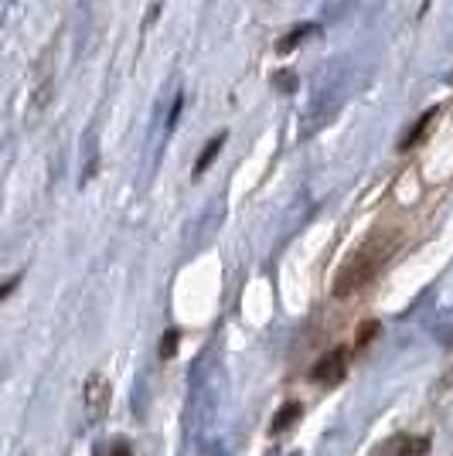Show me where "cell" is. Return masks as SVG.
I'll use <instances>...</instances> for the list:
<instances>
[{
    "mask_svg": "<svg viewBox=\"0 0 453 456\" xmlns=\"http://www.w3.org/2000/svg\"><path fill=\"white\" fill-rule=\"evenodd\" d=\"M389 252H392V239H385L382 232H375L338 273V280H334V297H351V293H358L361 286L368 283L378 269H382V263L389 259Z\"/></svg>",
    "mask_w": 453,
    "mask_h": 456,
    "instance_id": "obj_1",
    "label": "cell"
},
{
    "mask_svg": "<svg viewBox=\"0 0 453 456\" xmlns=\"http://www.w3.org/2000/svg\"><path fill=\"white\" fill-rule=\"evenodd\" d=\"M344 371H348V354H344V347H334V351H327L321 362L314 364L310 379L317 381V385H338L344 379Z\"/></svg>",
    "mask_w": 453,
    "mask_h": 456,
    "instance_id": "obj_2",
    "label": "cell"
},
{
    "mask_svg": "<svg viewBox=\"0 0 453 456\" xmlns=\"http://www.w3.org/2000/svg\"><path fill=\"white\" fill-rule=\"evenodd\" d=\"M430 453V439L426 436H392L378 446V456H426Z\"/></svg>",
    "mask_w": 453,
    "mask_h": 456,
    "instance_id": "obj_3",
    "label": "cell"
},
{
    "mask_svg": "<svg viewBox=\"0 0 453 456\" xmlns=\"http://www.w3.org/2000/svg\"><path fill=\"white\" fill-rule=\"evenodd\" d=\"M106 399H110V385H106L103 375H93L89 385H86V405H89V412L99 416V412H103V405H106Z\"/></svg>",
    "mask_w": 453,
    "mask_h": 456,
    "instance_id": "obj_4",
    "label": "cell"
},
{
    "mask_svg": "<svg viewBox=\"0 0 453 456\" xmlns=\"http://www.w3.org/2000/svg\"><path fill=\"white\" fill-rule=\"evenodd\" d=\"M301 416H303L301 402H286L284 409L273 416V426H269V433H276V436H280V433H286V429H290V426H293V422H297Z\"/></svg>",
    "mask_w": 453,
    "mask_h": 456,
    "instance_id": "obj_5",
    "label": "cell"
},
{
    "mask_svg": "<svg viewBox=\"0 0 453 456\" xmlns=\"http://www.w3.org/2000/svg\"><path fill=\"white\" fill-rule=\"evenodd\" d=\"M433 119H436V110H430V113H423V116H419V119H416V126H413V130H409V134H406V136H402V140H399V151H413L416 143L423 140V134L430 130V123H433Z\"/></svg>",
    "mask_w": 453,
    "mask_h": 456,
    "instance_id": "obj_6",
    "label": "cell"
},
{
    "mask_svg": "<svg viewBox=\"0 0 453 456\" xmlns=\"http://www.w3.org/2000/svg\"><path fill=\"white\" fill-rule=\"evenodd\" d=\"M226 147V134H218V136H211L205 143V151H202V157H198V164H194V177H202V174L211 167V160L218 157V151Z\"/></svg>",
    "mask_w": 453,
    "mask_h": 456,
    "instance_id": "obj_7",
    "label": "cell"
},
{
    "mask_svg": "<svg viewBox=\"0 0 453 456\" xmlns=\"http://www.w3.org/2000/svg\"><path fill=\"white\" fill-rule=\"evenodd\" d=\"M314 31H317V24H301V28L286 31V38L280 41L276 48H280V52H293V48H297V45H301V41L307 38V35H314Z\"/></svg>",
    "mask_w": 453,
    "mask_h": 456,
    "instance_id": "obj_8",
    "label": "cell"
},
{
    "mask_svg": "<svg viewBox=\"0 0 453 456\" xmlns=\"http://www.w3.org/2000/svg\"><path fill=\"white\" fill-rule=\"evenodd\" d=\"M177 341H181V334H177V330H168V334L161 338V358H174V351H177Z\"/></svg>",
    "mask_w": 453,
    "mask_h": 456,
    "instance_id": "obj_9",
    "label": "cell"
},
{
    "mask_svg": "<svg viewBox=\"0 0 453 456\" xmlns=\"http://www.w3.org/2000/svg\"><path fill=\"white\" fill-rule=\"evenodd\" d=\"M375 334H378V323H375V321H368V323H365V327L358 330V341H355V347H365V344L372 341Z\"/></svg>",
    "mask_w": 453,
    "mask_h": 456,
    "instance_id": "obj_10",
    "label": "cell"
},
{
    "mask_svg": "<svg viewBox=\"0 0 453 456\" xmlns=\"http://www.w3.org/2000/svg\"><path fill=\"white\" fill-rule=\"evenodd\" d=\"M273 82H276L284 93H293V76H290V72H280V76L273 78Z\"/></svg>",
    "mask_w": 453,
    "mask_h": 456,
    "instance_id": "obj_11",
    "label": "cell"
},
{
    "mask_svg": "<svg viewBox=\"0 0 453 456\" xmlns=\"http://www.w3.org/2000/svg\"><path fill=\"white\" fill-rule=\"evenodd\" d=\"M181 106H185V95H177V99H174V106H170V119H168V126H174V123H177V116H181Z\"/></svg>",
    "mask_w": 453,
    "mask_h": 456,
    "instance_id": "obj_12",
    "label": "cell"
},
{
    "mask_svg": "<svg viewBox=\"0 0 453 456\" xmlns=\"http://www.w3.org/2000/svg\"><path fill=\"white\" fill-rule=\"evenodd\" d=\"M106 456H133V453H130V446H127V443H116V446Z\"/></svg>",
    "mask_w": 453,
    "mask_h": 456,
    "instance_id": "obj_13",
    "label": "cell"
}]
</instances>
